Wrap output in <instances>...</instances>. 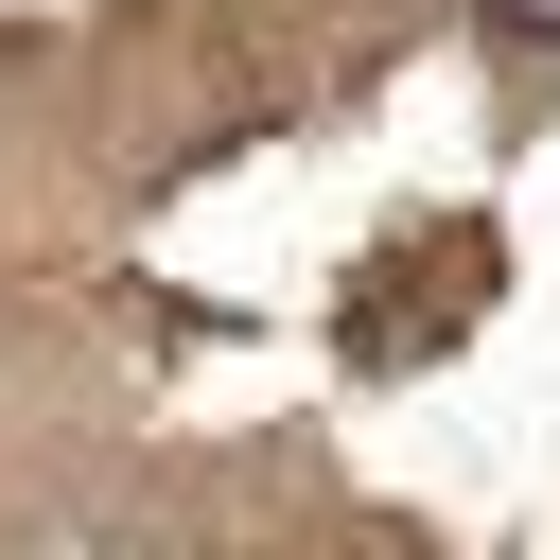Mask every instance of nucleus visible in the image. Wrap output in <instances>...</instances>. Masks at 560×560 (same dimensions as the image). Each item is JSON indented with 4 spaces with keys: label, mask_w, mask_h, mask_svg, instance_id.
Returning a JSON list of instances; mask_svg holds the SVG:
<instances>
[{
    "label": "nucleus",
    "mask_w": 560,
    "mask_h": 560,
    "mask_svg": "<svg viewBox=\"0 0 560 560\" xmlns=\"http://www.w3.org/2000/svg\"><path fill=\"white\" fill-rule=\"evenodd\" d=\"M490 18H508V35H525V52H560V0H490Z\"/></svg>",
    "instance_id": "1"
}]
</instances>
